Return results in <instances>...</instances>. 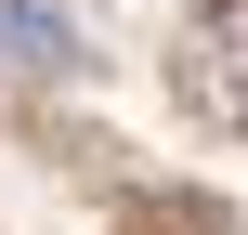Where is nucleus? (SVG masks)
Returning <instances> with one entry per match:
<instances>
[{"label": "nucleus", "instance_id": "f257e3e1", "mask_svg": "<svg viewBox=\"0 0 248 235\" xmlns=\"http://www.w3.org/2000/svg\"><path fill=\"white\" fill-rule=\"evenodd\" d=\"M183 92H196L222 131H248V0H235V13H209V26L183 39Z\"/></svg>", "mask_w": 248, "mask_h": 235}, {"label": "nucleus", "instance_id": "f03ea898", "mask_svg": "<svg viewBox=\"0 0 248 235\" xmlns=\"http://www.w3.org/2000/svg\"><path fill=\"white\" fill-rule=\"evenodd\" d=\"M0 65L13 78H65L78 65V13L65 0H0Z\"/></svg>", "mask_w": 248, "mask_h": 235}]
</instances>
